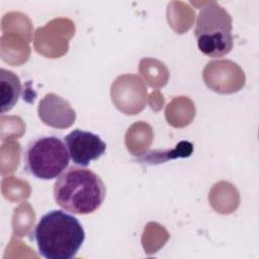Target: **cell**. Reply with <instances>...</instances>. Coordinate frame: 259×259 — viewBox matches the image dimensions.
<instances>
[{"label": "cell", "instance_id": "obj_7", "mask_svg": "<svg viewBox=\"0 0 259 259\" xmlns=\"http://www.w3.org/2000/svg\"><path fill=\"white\" fill-rule=\"evenodd\" d=\"M1 112L9 111L17 102L21 93V83L13 72L1 69Z\"/></svg>", "mask_w": 259, "mask_h": 259}, {"label": "cell", "instance_id": "obj_6", "mask_svg": "<svg viewBox=\"0 0 259 259\" xmlns=\"http://www.w3.org/2000/svg\"><path fill=\"white\" fill-rule=\"evenodd\" d=\"M58 112L75 115V111L67 100L54 93L47 94L38 105V115L42 121L48 125L59 128L68 127L74 122Z\"/></svg>", "mask_w": 259, "mask_h": 259}, {"label": "cell", "instance_id": "obj_5", "mask_svg": "<svg viewBox=\"0 0 259 259\" xmlns=\"http://www.w3.org/2000/svg\"><path fill=\"white\" fill-rule=\"evenodd\" d=\"M64 142L71 160L81 167H86L91 161L99 159L106 150V144L99 136L80 128L69 133Z\"/></svg>", "mask_w": 259, "mask_h": 259}, {"label": "cell", "instance_id": "obj_3", "mask_svg": "<svg viewBox=\"0 0 259 259\" xmlns=\"http://www.w3.org/2000/svg\"><path fill=\"white\" fill-rule=\"evenodd\" d=\"M194 35L199 51L205 56H226L233 49L231 15L217 2L207 3L197 15Z\"/></svg>", "mask_w": 259, "mask_h": 259}, {"label": "cell", "instance_id": "obj_2", "mask_svg": "<svg viewBox=\"0 0 259 259\" xmlns=\"http://www.w3.org/2000/svg\"><path fill=\"white\" fill-rule=\"evenodd\" d=\"M105 185L93 171L71 166L54 184V198L63 209L74 214H89L97 210L105 198Z\"/></svg>", "mask_w": 259, "mask_h": 259}, {"label": "cell", "instance_id": "obj_4", "mask_svg": "<svg viewBox=\"0 0 259 259\" xmlns=\"http://www.w3.org/2000/svg\"><path fill=\"white\" fill-rule=\"evenodd\" d=\"M70 155L65 142L57 136H40L31 140L23 153L24 169L30 175L52 180L68 167Z\"/></svg>", "mask_w": 259, "mask_h": 259}, {"label": "cell", "instance_id": "obj_1", "mask_svg": "<svg viewBox=\"0 0 259 259\" xmlns=\"http://www.w3.org/2000/svg\"><path fill=\"white\" fill-rule=\"evenodd\" d=\"M38 253L46 259H72L85 240V232L74 215L60 209L45 213L33 231Z\"/></svg>", "mask_w": 259, "mask_h": 259}]
</instances>
